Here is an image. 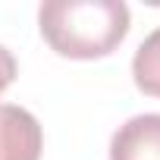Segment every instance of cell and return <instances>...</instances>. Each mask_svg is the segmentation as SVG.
<instances>
[{"mask_svg":"<svg viewBox=\"0 0 160 160\" xmlns=\"http://www.w3.org/2000/svg\"><path fill=\"white\" fill-rule=\"evenodd\" d=\"M38 25L50 50L69 60L107 57L129 32V7L122 0H47Z\"/></svg>","mask_w":160,"mask_h":160,"instance_id":"6da1fadb","label":"cell"},{"mask_svg":"<svg viewBox=\"0 0 160 160\" xmlns=\"http://www.w3.org/2000/svg\"><path fill=\"white\" fill-rule=\"evenodd\" d=\"M41 144V122L25 107L0 104V160H38Z\"/></svg>","mask_w":160,"mask_h":160,"instance_id":"7a4b0ae2","label":"cell"},{"mask_svg":"<svg viewBox=\"0 0 160 160\" xmlns=\"http://www.w3.org/2000/svg\"><path fill=\"white\" fill-rule=\"evenodd\" d=\"M110 160H160V113L122 122L110 138Z\"/></svg>","mask_w":160,"mask_h":160,"instance_id":"3957f363","label":"cell"},{"mask_svg":"<svg viewBox=\"0 0 160 160\" xmlns=\"http://www.w3.org/2000/svg\"><path fill=\"white\" fill-rule=\"evenodd\" d=\"M132 78L144 94L160 98V28H154L138 44L132 57Z\"/></svg>","mask_w":160,"mask_h":160,"instance_id":"277c9868","label":"cell"},{"mask_svg":"<svg viewBox=\"0 0 160 160\" xmlns=\"http://www.w3.org/2000/svg\"><path fill=\"white\" fill-rule=\"evenodd\" d=\"M13 78H16V57L0 44V94L13 85Z\"/></svg>","mask_w":160,"mask_h":160,"instance_id":"5b68a950","label":"cell"}]
</instances>
